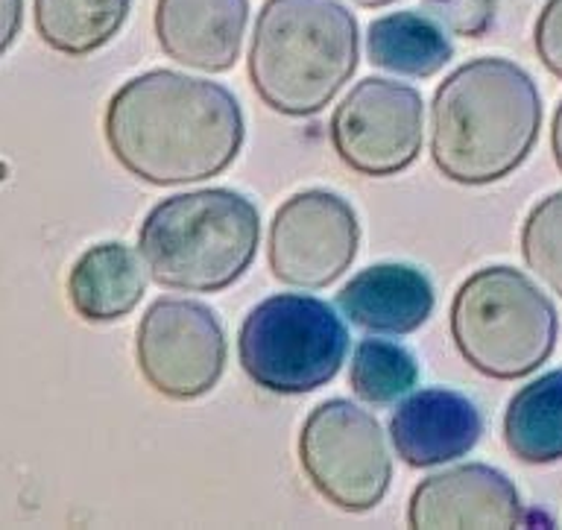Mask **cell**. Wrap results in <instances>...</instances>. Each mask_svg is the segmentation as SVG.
<instances>
[{
  "mask_svg": "<svg viewBox=\"0 0 562 530\" xmlns=\"http://www.w3.org/2000/svg\"><path fill=\"white\" fill-rule=\"evenodd\" d=\"M103 133L126 173L167 188L220 177L244 147V115L220 82L147 71L105 106Z\"/></svg>",
  "mask_w": 562,
  "mask_h": 530,
  "instance_id": "obj_1",
  "label": "cell"
},
{
  "mask_svg": "<svg viewBox=\"0 0 562 530\" xmlns=\"http://www.w3.org/2000/svg\"><path fill=\"white\" fill-rule=\"evenodd\" d=\"M542 129V98L525 68L483 56L460 65L430 103V159L457 185H490L521 168Z\"/></svg>",
  "mask_w": 562,
  "mask_h": 530,
  "instance_id": "obj_2",
  "label": "cell"
},
{
  "mask_svg": "<svg viewBox=\"0 0 562 530\" xmlns=\"http://www.w3.org/2000/svg\"><path fill=\"white\" fill-rule=\"evenodd\" d=\"M358 50V21L340 0H267L246 68L263 106L311 117L351 80Z\"/></svg>",
  "mask_w": 562,
  "mask_h": 530,
  "instance_id": "obj_3",
  "label": "cell"
},
{
  "mask_svg": "<svg viewBox=\"0 0 562 530\" xmlns=\"http://www.w3.org/2000/svg\"><path fill=\"white\" fill-rule=\"evenodd\" d=\"M261 240V217L244 194L205 188L167 196L138 229L149 279L184 293H217L249 270Z\"/></svg>",
  "mask_w": 562,
  "mask_h": 530,
  "instance_id": "obj_4",
  "label": "cell"
},
{
  "mask_svg": "<svg viewBox=\"0 0 562 530\" xmlns=\"http://www.w3.org/2000/svg\"><path fill=\"white\" fill-rule=\"evenodd\" d=\"M553 302L513 267H483L451 302V340L474 372L516 381L536 372L557 346Z\"/></svg>",
  "mask_w": 562,
  "mask_h": 530,
  "instance_id": "obj_5",
  "label": "cell"
},
{
  "mask_svg": "<svg viewBox=\"0 0 562 530\" xmlns=\"http://www.w3.org/2000/svg\"><path fill=\"white\" fill-rule=\"evenodd\" d=\"M349 331L328 302L279 293L249 311L237 335L240 367L258 387L302 396L340 372Z\"/></svg>",
  "mask_w": 562,
  "mask_h": 530,
  "instance_id": "obj_6",
  "label": "cell"
},
{
  "mask_svg": "<svg viewBox=\"0 0 562 530\" xmlns=\"http://www.w3.org/2000/svg\"><path fill=\"white\" fill-rule=\"evenodd\" d=\"M299 463L316 493L342 512L375 510L393 481L381 425L346 398L311 410L299 433Z\"/></svg>",
  "mask_w": 562,
  "mask_h": 530,
  "instance_id": "obj_7",
  "label": "cell"
},
{
  "mask_svg": "<svg viewBox=\"0 0 562 530\" xmlns=\"http://www.w3.org/2000/svg\"><path fill=\"white\" fill-rule=\"evenodd\" d=\"M135 358L156 393L173 402H191L217 387L226 367V335L209 305L158 300L140 317Z\"/></svg>",
  "mask_w": 562,
  "mask_h": 530,
  "instance_id": "obj_8",
  "label": "cell"
},
{
  "mask_svg": "<svg viewBox=\"0 0 562 530\" xmlns=\"http://www.w3.org/2000/svg\"><path fill=\"white\" fill-rule=\"evenodd\" d=\"M425 103L413 86L367 77L331 115V147L360 177H395L425 142Z\"/></svg>",
  "mask_w": 562,
  "mask_h": 530,
  "instance_id": "obj_9",
  "label": "cell"
},
{
  "mask_svg": "<svg viewBox=\"0 0 562 530\" xmlns=\"http://www.w3.org/2000/svg\"><path fill=\"white\" fill-rule=\"evenodd\" d=\"M358 214L331 191H302L281 205L270 223L267 261L290 287H328L358 256Z\"/></svg>",
  "mask_w": 562,
  "mask_h": 530,
  "instance_id": "obj_10",
  "label": "cell"
},
{
  "mask_svg": "<svg viewBox=\"0 0 562 530\" xmlns=\"http://www.w3.org/2000/svg\"><path fill=\"white\" fill-rule=\"evenodd\" d=\"M411 528H521L525 504L504 472L483 463L425 477L407 504Z\"/></svg>",
  "mask_w": 562,
  "mask_h": 530,
  "instance_id": "obj_11",
  "label": "cell"
},
{
  "mask_svg": "<svg viewBox=\"0 0 562 530\" xmlns=\"http://www.w3.org/2000/svg\"><path fill=\"white\" fill-rule=\"evenodd\" d=\"M249 0H156L158 47L167 59L223 74L240 59Z\"/></svg>",
  "mask_w": 562,
  "mask_h": 530,
  "instance_id": "obj_12",
  "label": "cell"
},
{
  "mask_svg": "<svg viewBox=\"0 0 562 530\" xmlns=\"http://www.w3.org/2000/svg\"><path fill=\"white\" fill-rule=\"evenodd\" d=\"M483 433L481 410L454 390L430 387L413 393L395 407L390 440L398 460L413 469H430L465 458Z\"/></svg>",
  "mask_w": 562,
  "mask_h": 530,
  "instance_id": "obj_13",
  "label": "cell"
},
{
  "mask_svg": "<svg viewBox=\"0 0 562 530\" xmlns=\"http://www.w3.org/2000/svg\"><path fill=\"white\" fill-rule=\"evenodd\" d=\"M434 302L428 275L411 264L367 267L337 293L342 317L372 335L419 331L434 314Z\"/></svg>",
  "mask_w": 562,
  "mask_h": 530,
  "instance_id": "obj_14",
  "label": "cell"
},
{
  "mask_svg": "<svg viewBox=\"0 0 562 530\" xmlns=\"http://www.w3.org/2000/svg\"><path fill=\"white\" fill-rule=\"evenodd\" d=\"M147 279L138 256L123 244H97L68 275L70 308L86 323H114L135 311Z\"/></svg>",
  "mask_w": 562,
  "mask_h": 530,
  "instance_id": "obj_15",
  "label": "cell"
},
{
  "mask_svg": "<svg viewBox=\"0 0 562 530\" xmlns=\"http://www.w3.org/2000/svg\"><path fill=\"white\" fill-rule=\"evenodd\" d=\"M504 442L513 458L530 466L562 460V370L544 372L509 398Z\"/></svg>",
  "mask_w": 562,
  "mask_h": 530,
  "instance_id": "obj_16",
  "label": "cell"
},
{
  "mask_svg": "<svg viewBox=\"0 0 562 530\" xmlns=\"http://www.w3.org/2000/svg\"><path fill=\"white\" fill-rule=\"evenodd\" d=\"M369 63L398 77L428 80L454 56L448 36L419 12H393L367 30Z\"/></svg>",
  "mask_w": 562,
  "mask_h": 530,
  "instance_id": "obj_17",
  "label": "cell"
},
{
  "mask_svg": "<svg viewBox=\"0 0 562 530\" xmlns=\"http://www.w3.org/2000/svg\"><path fill=\"white\" fill-rule=\"evenodd\" d=\"M132 0H33L35 30L65 56H88L121 33Z\"/></svg>",
  "mask_w": 562,
  "mask_h": 530,
  "instance_id": "obj_18",
  "label": "cell"
},
{
  "mask_svg": "<svg viewBox=\"0 0 562 530\" xmlns=\"http://www.w3.org/2000/svg\"><path fill=\"white\" fill-rule=\"evenodd\" d=\"M419 381V363L404 346L367 337L351 354L349 384L367 405H393Z\"/></svg>",
  "mask_w": 562,
  "mask_h": 530,
  "instance_id": "obj_19",
  "label": "cell"
},
{
  "mask_svg": "<svg viewBox=\"0 0 562 530\" xmlns=\"http://www.w3.org/2000/svg\"><path fill=\"white\" fill-rule=\"evenodd\" d=\"M521 256L539 282L562 296V191L530 208L521 226Z\"/></svg>",
  "mask_w": 562,
  "mask_h": 530,
  "instance_id": "obj_20",
  "label": "cell"
},
{
  "mask_svg": "<svg viewBox=\"0 0 562 530\" xmlns=\"http://www.w3.org/2000/svg\"><path fill=\"white\" fill-rule=\"evenodd\" d=\"M533 47L539 63L562 80V0H548L533 27Z\"/></svg>",
  "mask_w": 562,
  "mask_h": 530,
  "instance_id": "obj_21",
  "label": "cell"
},
{
  "mask_svg": "<svg viewBox=\"0 0 562 530\" xmlns=\"http://www.w3.org/2000/svg\"><path fill=\"white\" fill-rule=\"evenodd\" d=\"M24 19V0H0V56L15 42Z\"/></svg>",
  "mask_w": 562,
  "mask_h": 530,
  "instance_id": "obj_22",
  "label": "cell"
},
{
  "mask_svg": "<svg viewBox=\"0 0 562 530\" xmlns=\"http://www.w3.org/2000/svg\"><path fill=\"white\" fill-rule=\"evenodd\" d=\"M551 150H553V159H557V168L562 170V100H560V106H557V112H553Z\"/></svg>",
  "mask_w": 562,
  "mask_h": 530,
  "instance_id": "obj_23",
  "label": "cell"
},
{
  "mask_svg": "<svg viewBox=\"0 0 562 530\" xmlns=\"http://www.w3.org/2000/svg\"><path fill=\"white\" fill-rule=\"evenodd\" d=\"M351 3H358L363 10H378V7H390L395 0H351Z\"/></svg>",
  "mask_w": 562,
  "mask_h": 530,
  "instance_id": "obj_24",
  "label": "cell"
}]
</instances>
